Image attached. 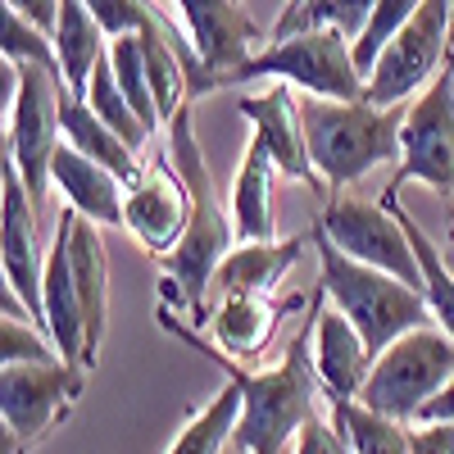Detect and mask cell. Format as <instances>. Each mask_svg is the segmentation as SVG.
<instances>
[{"instance_id":"6da1fadb","label":"cell","mask_w":454,"mask_h":454,"mask_svg":"<svg viewBox=\"0 0 454 454\" xmlns=\"http://www.w3.org/2000/svg\"><path fill=\"white\" fill-rule=\"evenodd\" d=\"M164 137H168V145H164L168 160L177 164V173L186 177V192H192V223H186V237L164 259V269H168V295H177L196 318H209L205 314V291H209V282L218 273V263L232 254L237 227L227 223V209L218 205L214 173L205 164V150H200L196 128H192V105H186L177 119L164 128Z\"/></svg>"},{"instance_id":"7a4b0ae2","label":"cell","mask_w":454,"mask_h":454,"mask_svg":"<svg viewBox=\"0 0 454 454\" xmlns=\"http://www.w3.org/2000/svg\"><path fill=\"white\" fill-rule=\"evenodd\" d=\"M409 105H372V100H323L300 96L309 160L323 186L359 182L377 164H400V128Z\"/></svg>"},{"instance_id":"3957f363","label":"cell","mask_w":454,"mask_h":454,"mask_svg":"<svg viewBox=\"0 0 454 454\" xmlns=\"http://www.w3.org/2000/svg\"><path fill=\"white\" fill-rule=\"evenodd\" d=\"M309 237H314V250H318V278H323L318 286H323V295L359 327L372 359L387 355L400 336L436 323L427 295L419 286H409V282H400V278H391L382 269H368V263L340 254L318 227Z\"/></svg>"},{"instance_id":"277c9868","label":"cell","mask_w":454,"mask_h":454,"mask_svg":"<svg viewBox=\"0 0 454 454\" xmlns=\"http://www.w3.org/2000/svg\"><path fill=\"white\" fill-rule=\"evenodd\" d=\"M227 382L241 387V423H237V450L241 454H282L291 436H300L314 419L318 400V372L309 355V327L286 346L282 364L269 372H241L227 364Z\"/></svg>"},{"instance_id":"5b68a950","label":"cell","mask_w":454,"mask_h":454,"mask_svg":"<svg viewBox=\"0 0 454 454\" xmlns=\"http://www.w3.org/2000/svg\"><path fill=\"white\" fill-rule=\"evenodd\" d=\"M291 82L305 96H323V100H368V82L355 64L350 36H340L336 27H305L286 36V42L263 46L259 55H250L246 68L232 73L227 87L241 82Z\"/></svg>"},{"instance_id":"8992f818","label":"cell","mask_w":454,"mask_h":454,"mask_svg":"<svg viewBox=\"0 0 454 454\" xmlns=\"http://www.w3.org/2000/svg\"><path fill=\"white\" fill-rule=\"evenodd\" d=\"M454 340L441 327H419L400 336L387 355H377L359 404L387 413L395 423H419V413L450 387Z\"/></svg>"},{"instance_id":"52a82bcc","label":"cell","mask_w":454,"mask_h":454,"mask_svg":"<svg viewBox=\"0 0 454 454\" xmlns=\"http://www.w3.org/2000/svg\"><path fill=\"white\" fill-rule=\"evenodd\" d=\"M19 100L10 109V132H5V155L14 160L23 186L36 209H46V186L55 150L64 145V73L46 64H27L19 68Z\"/></svg>"},{"instance_id":"ba28073f","label":"cell","mask_w":454,"mask_h":454,"mask_svg":"<svg viewBox=\"0 0 454 454\" xmlns=\"http://www.w3.org/2000/svg\"><path fill=\"white\" fill-rule=\"evenodd\" d=\"M395 192L400 182L387 186L382 200H359V196H332L323 205V218H318V232L368 269H382L409 286L423 291V269H419V254L409 246V232L395 214Z\"/></svg>"},{"instance_id":"9c48e42d","label":"cell","mask_w":454,"mask_h":454,"mask_svg":"<svg viewBox=\"0 0 454 454\" xmlns=\"http://www.w3.org/2000/svg\"><path fill=\"white\" fill-rule=\"evenodd\" d=\"M454 5L450 0H423L395 42L382 51L377 68L368 73V100L372 105H409V96H423L436 78L441 64L454 51Z\"/></svg>"},{"instance_id":"30bf717a","label":"cell","mask_w":454,"mask_h":454,"mask_svg":"<svg viewBox=\"0 0 454 454\" xmlns=\"http://www.w3.org/2000/svg\"><path fill=\"white\" fill-rule=\"evenodd\" d=\"M87 372L73 364H0V427L23 450L51 436L82 400Z\"/></svg>"},{"instance_id":"8fae6325","label":"cell","mask_w":454,"mask_h":454,"mask_svg":"<svg viewBox=\"0 0 454 454\" xmlns=\"http://www.w3.org/2000/svg\"><path fill=\"white\" fill-rule=\"evenodd\" d=\"M395 182H423L436 196H454V82L450 68L413 96L400 128V164Z\"/></svg>"},{"instance_id":"7c38bea8","label":"cell","mask_w":454,"mask_h":454,"mask_svg":"<svg viewBox=\"0 0 454 454\" xmlns=\"http://www.w3.org/2000/svg\"><path fill=\"white\" fill-rule=\"evenodd\" d=\"M36 218H42V209L32 205L14 160L5 155V164H0V269H5V286L46 327V250Z\"/></svg>"},{"instance_id":"4fadbf2b","label":"cell","mask_w":454,"mask_h":454,"mask_svg":"<svg viewBox=\"0 0 454 454\" xmlns=\"http://www.w3.org/2000/svg\"><path fill=\"white\" fill-rule=\"evenodd\" d=\"M173 5L186 23V42L205 68L209 91L227 87L232 73L250 64V55L269 46V32L254 27L241 0H173Z\"/></svg>"},{"instance_id":"5bb4252c","label":"cell","mask_w":454,"mask_h":454,"mask_svg":"<svg viewBox=\"0 0 454 454\" xmlns=\"http://www.w3.org/2000/svg\"><path fill=\"white\" fill-rule=\"evenodd\" d=\"M186 223H192V192H186V177L177 173V164L168 160V150H160L128 186L123 227L155 259H168L186 237Z\"/></svg>"},{"instance_id":"9a60e30c","label":"cell","mask_w":454,"mask_h":454,"mask_svg":"<svg viewBox=\"0 0 454 454\" xmlns=\"http://www.w3.org/2000/svg\"><path fill=\"white\" fill-rule=\"evenodd\" d=\"M309 355H314V372H318V387L327 391L332 404L340 400H359L368 387V372H372V350L368 340L359 336V327L340 314L336 305H318L309 318Z\"/></svg>"},{"instance_id":"2e32d148","label":"cell","mask_w":454,"mask_h":454,"mask_svg":"<svg viewBox=\"0 0 454 454\" xmlns=\"http://www.w3.org/2000/svg\"><path fill=\"white\" fill-rule=\"evenodd\" d=\"M237 109L250 119L254 137L269 145V155L278 160L282 177H295V182H305L309 192H323V177L314 173L305 119H300V100L291 96V82H273L263 91H250V96L237 100Z\"/></svg>"},{"instance_id":"e0dca14e","label":"cell","mask_w":454,"mask_h":454,"mask_svg":"<svg viewBox=\"0 0 454 454\" xmlns=\"http://www.w3.org/2000/svg\"><path fill=\"white\" fill-rule=\"evenodd\" d=\"M46 332L59 346L64 364L91 372L96 359L87 350V309H82V295L78 282H73V259H68V223L59 214L55 227V241L46 250Z\"/></svg>"},{"instance_id":"ac0fdd59","label":"cell","mask_w":454,"mask_h":454,"mask_svg":"<svg viewBox=\"0 0 454 454\" xmlns=\"http://www.w3.org/2000/svg\"><path fill=\"white\" fill-rule=\"evenodd\" d=\"M51 182L59 186V196L68 200V209H78L87 223H96V227H123L128 182L119 173H109L105 164L87 160L82 150H73L68 141L55 150Z\"/></svg>"},{"instance_id":"d6986e66","label":"cell","mask_w":454,"mask_h":454,"mask_svg":"<svg viewBox=\"0 0 454 454\" xmlns=\"http://www.w3.org/2000/svg\"><path fill=\"white\" fill-rule=\"evenodd\" d=\"M300 305H305V295H291V300L223 295V305L209 314V332L218 340V350H227L232 359H254V355L269 350V340L282 327V318Z\"/></svg>"},{"instance_id":"ffe728a7","label":"cell","mask_w":454,"mask_h":454,"mask_svg":"<svg viewBox=\"0 0 454 454\" xmlns=\"http://www.w3.org/2000/svg\"><path fill=\"white\" fill-rule=\"evenodd\" d=\"M68 223V259H73V282H78L82 309H87V350L91 359L100 355L105 323H109V254L96 232V223H87L78 209H64Z\"/></svg>"},{"instance_id":"44dd1931","label":"cell","mask_w":454,"mask_h":454,"mask_svg":"<svg viewBox=\"0 0 454 454\" xmlns=\"http://www.w3.org/2000/svg\"><path fill=\"white\" fill-rule=\"evenodd\" d=\"M278 160L269 155L254 132L246 141V155L237 168V186H232V227L237 241H278V214H273V186H278Z\"/></svg>"},{"instance_id":"7402d4cb","label":"cell","mask_w":454,"mask_h":454,"mask_svg":"<svg viewBox=\"0 0 454 454\" xmlns=\"http://www.w3.org/2000/svg\"><path fill=\"white\" fill-rule=\"evenodd\" d=\"M309 237H291V241H241L232 254L218 263L214 282L223 295H269L278 282L295 269V259L305 254Z\"/></svg>"},{"instance_id":"603a6c76","label":"cell","mask_w":454,"mask_h":454,"mask_svg":"<svg viewBox=\"0 0 454 454\" xmlns=\"http://www.w3.org/2000/svg\"><path fill=\"white\" fill-rule=\"evenodd\" d=\"M105 36H109V32H105L100 19L87 10V0H64L59 27H55V55H59L64 87H68L73 96H87L100 59L109 55Z\"/></svg>"},{"instance_id":"cb8c5ba5","label":"cell","mask_w":454,"mask_h":454,"mask_svg":"<svg viewBox=\"0 0 454 454\" xmlns=\"http://www.w3.org/2000/svg\"><path fill=\"white\" fill-rule=\"evenodd\" d=\"M64 141L73 145V150H82L87 160H96V164H105L109 173H119L128 186L141 177V168H145V160L137 155V150L114 132V128H105L100 119H96V109L82 100V96H64Z\"/></svg>"},{"instance_id":"d4e9b609","label":"cell","mask_w":454,"mask_h":454,"mask_svg":"<svg viewBox=\"0 0 454 454\" xmlns=\"http://www.w3.org/2000/svg\"><path fill=\"white\" fill-rule=\"evenodd\" d=\"M332 427L350 441L355 454H413V432L359 400L332 404Z\"/></svg>"},{"instance_id":"484cf974","label":"cell","mask_w":454,"mask_h":454,"mask_svg":"<svg viewBox=\"0 0 454 454\" xmlns=\"http://www.w3.org/2000/svg\"><path fill=\"white\" fill-rule=\"evenodd\" d=\"M237 423H241V387L227 382L200 413H192V423H186L168 454H223L227 441H237Z\"/></svg>"},{"instance_id":"4316f807","label":"cell","mask_w":454,"mask_h":454,"mask_svg":"<svg viewBox=\"0 0 454 454\" xmlns=\"http://www.w3.org/2000/svg\"><path fill=\"white\" fill-rule=\"evenodd\" d=\"M82 100L96 109V119H100L105 128H114V132H119V137L137 150V155H141V150H145L150 141H155V132L145 128V119L128 105V96H123L119 78H114V59H109V55L100 59V68H96V78H91V87H87V96H82Z\"/></svg>"},{"instance_id":"83f0119b","label":"cell","mask_w":454,"mask_h":454,"mask_svg":"<svg viewBox=\"0 0 454 454\" xmlns=\"http://www.w3.org/2000/svg\"><path fill=\"white\" fill-rule=\"evenodd\" d=\"M395 214H400L404 232H409L413 254H419V269H423V295H427V305H432V318H436V327L454 340V278H450V269H445V259H441L436 241L419 227V218H409V209H400V205H395Z\"/></svg>"},{"instance_id":"f1b7e54d","label":"cell","mask_w":454,"mask_h":454,"mask_svg":"<svg viewBox=\"0 0 454 454\" xmlns=\"http://www.w3.org/2000/svg\"><path fill=\"white\" fill-rule=\"evenodd\" d=\"M109 59H114V78H119L128 105L145 119L150 132H164L160 105H155V87H150V68H145V51H141V36H119V42H109Z\"/></svg>"},{"instance_id":"f546056e","label":"cell","mask_w":454,"mask_h":454,"mask_svg":"<svg viewBox=\"0 0 454 454\" xmlns=\"http://www.w3.org/2000/svg\"><path fill=\"white\" fill-rule=\"evenodd\" d=\"M419 5H423V0H377L368 27L359 32V42L350 46V51H355V64H359V73H364V82H368V73L377 68V59H382V51L395 42V32H400L413 14H419Z\"/></svg>"},{"instance_id":"4dcf8cb0","label":"cell","mask_w":454,"mask_h":454,"mask_svg":"<svg viewBox=\"0 0 454 454\" xmlns=\"http://www.w3.org/2000/svg\"><path fill=\"white\" fill-rule=\"evenodd\" d=\"M0 55H5V64H14V68H27V64L59 68L55 36L42 32L36 23H27V19L14 14V10H0Z\"/></svg>"},{"instance_id":"1f68e13d","label":"cell","mask_w":454,"mask_h":454,"mask_svg":"<svg viewBox=\"0 0 454 454\" xmlns=\"http://www.w3.org/2000/svg\"><path fill=\"white\" fill-rule=\"evenodd\" d=\"M87 10L100 19V27L119 42V36H137L150 19H155V0H87Z\"/></svg>"},{"instance_id":"d6a6232c","label":"cell","mask_w":454,"mask_h":454,"mask_svg":"<svg viewBox=\"0 0 454 454\" xmlns=\"http://www.w3.org/2000/svg\"><path fill=\"white\" fill-rule=\"evenodd\" d=\"M372 10H377V0H327L318 27H336L340 36H350V46H355L359 32H364L368 19H372Z\"/></svg>"},{"instance_id":"836d02e7","label":"cell","mask_w":454,"mask_h":454,"mask_svg":"<svg viewBox=\"0 0 454 454\" xmlns=\"http://www.w3.org/2000/svg\"><path fill=\"white\" fill-rule=\"evenodd\" d=\"M295 454H355V450H350V441L340 436L327 419H318V413H314V419L300 427V445H295Z\"/></svg>"},{"instance_id":"e575fe53","label":"cell","mask_w":454,"mask_h":454,"mask_svg":"<svg viewBox=\"0 0 454 454\" xmlns=\"http://www.w3.org/2000/svg\"><path fill=\"white\" fill-rule=\"evenodd\" d=\"M5 10L23 14L27 23H36V27H42V32H51V36H55V27H59V10H64V0H5Z\"/></svg>"},{"instance_id":"d590c367","label":"cell","mask_w":454,"mask_h":454,"mask_svg":"<svg viewBox=\"0 0 454 454\" xmlns=\"http://www.w3.org/2000/svg\"><path fill=\"white\" fill-rule=\"evenodd\" d=\"M413 454H454V423L413 427Z\"/></svg>"},{"instance_id":"8d00e7d4","label":"cell","mask_w":454,"mask_h":454,"mask_svg":"<svg viewBox=\"0 0 454 454\" xmlns=\"http://www.w3.org/2000/svg\"><path fill=\"white\" fill-rule=\"evenodd\" d=\"M309 5H314V0H286L282 14H278L273 27H269V46H273V42H286V36H295V27H300V19H305Z\"/></svg>"},{"instance_id":"74e56055","label":"cell","mask_w":454,"mask_h":454,"mask_svg":"<svg viewBox=\"0 0 454 454\" xmlns=\"http://www.w3.org/2000/svg\"><path fill=\"white\" fill-rule=\"evenodd\" d=\"M419 423H454V377H450V387L419 413Z\"/></svg>"},{"instance_id":"f35d334b","label":"cell","mask_w":454,"mask_h":454,"mask_svg":"<svg viewBox=\"0 0 454 454\" xmlns=\"http://www.w3.org/2000/svg\"><path fill=\"white\" fill-rule=\"evenodd\" d=\"M436 250H441L445 269H450V278H454V209L445 214V227H441V241H436Z\"/></svg>"},{"instance_id":"ab89813d","label":"cell","mask_w":454,"mask_h":454,"mask_svg":"<svg viewBox=\"0 0 454 454\" xmlns=\"http://www.w3.org/2000/svg\"><path fill=\"white\" fill-rule=\"evenodd\" d=\"M450 82H454V64H450Z\"/></svg>"},{"instance_id":"60d3db41","label":"cell","mask_w":454,"mask_h":454,"mask_svg":"<svg viewBox=\"0 0 454 454\" xmlns=\"http://www.w3.org/2000/svg\"><path fill=\"white\" fill-rule=\"evenodd\" d=\"M450 5H454V0H450ZM450 36H454V27H450Z\"/></svg>"}]
</instances>
